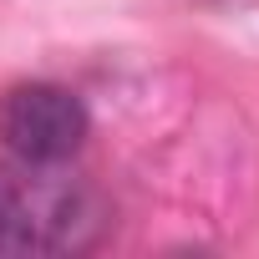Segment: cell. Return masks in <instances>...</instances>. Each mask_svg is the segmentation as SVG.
<instances>
[{"label":"cell","mask_w":259,"mask_h":259,"mask_svg":"<svg viewBox=\"0 0 259 259\" xmlns=\"http://www.w3.org/2000/svg\"><path fill=\"white\" fill-rule=\"evenodd\" d=\"M87 107L71 87L21 81L0 97V143L21 168H61L87 143Z\"/></svg>","instance_id":"obj_1"},{"label":"cell","mask_w":259,"mask_h":259,"mask_svg":"<svg viewBox=\"0 0 259 259\" xmlns=\"http://www.w3.org/2000/svg\"><path fill=\"white\" fill-rule=\"evenodd\" d=\"M0 254H41V239H36L26 193L6 173H0Z\"/></svg>","instance_id":"obj_2"}]
</instances>
